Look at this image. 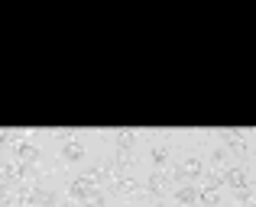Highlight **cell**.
Returning a JSON list of instances; mask_svg holds the SVG:
<instances>
[{
	"label": "cell",
	"instance_id": "1",
	"mask_svg": "<svg viewBox=\"0 0 256 207\" xmlns=\"http://www.w3.org/2000/svg\"><path fill=\"white\" fill-rule=\"evenodd\" d=\"M224 182L234 188V195H240V191H250V185H246V172H244V169H227V172H224Z\"/></svg>",
	"mask_w": 256,
	"mask_h": 207
},
{
	"label": "cell",
	"instance_id": "2",
	"mask_svg": "<svg viewBox=\"0 0 256 207\" xmlns=\"http://www.w3.org/2000/svg\"><path fill=\"white\" fill-rule=\"evenodd\" d=\"M182 175H185V178H204L208 175V172H204V162H201L198 156L185 159V162H182Z\"/></svg>",
	"mask_w": 256,
	"mask_h": 207
},
{
	"label": "cell",
	"instance_id": "3",
	"mask_svg": "<svg viewBox=\"0 0 256 207\" xmlns=\"http://www.w3.org/2000/svg\"><path fill=\"white\" fill-rule=\"evenodd\" d=\"M62 159L65 162H82L84 159V146L78 143V139H68V143L62 146Z\"/></svg>",
	"mask_w": 256,
	"mask_h": 207
},
{
	"label": "cell",
	"instance_id": "4",
	"mask_svg": "<svg viewBox=\"0 0 256 207\" xmlns=\"http://www.w3.org/2000/svg\"><path fill=\"white\" fill-rule=\"evenodd\" d=\"M20 139V136H16ZM36 159H39V149H36V146H32V143H23V139H20V143H16V162H36Z\"/></svg>",
	"mask_w": 256,
	"mask_h": 207
},
{
	"label": "cell",
	"instance_id": "5",
	"mask_svg": "<svg viewBox=\"0 0 256 207\" xmlns=\"http://www.w3.org/2000/svg\"><path fill=\"white\" fill-rule=\"evenodd\" d=\"M146 191H150V195H162V191H166V175H162V172H152V175H150Z\"/></svg>",
	"mask_w": 256,
	"mask_h": 207
},
{
	"label": "cell",
	"instance_id": "6",
	"mask_svg": "<svg viewBox=\"0 0 256 207\" xmlns=\"http://www.w3.org/2000/svg\"><path fill=\"white\" fill-rule=\"evenodd\" d=\"M166 162H169V149H166V146H156V149H152V165L162 169Z\"/></svg>",
	"mask_w": 256,
	"mask_h": 207
}]
</instances>
